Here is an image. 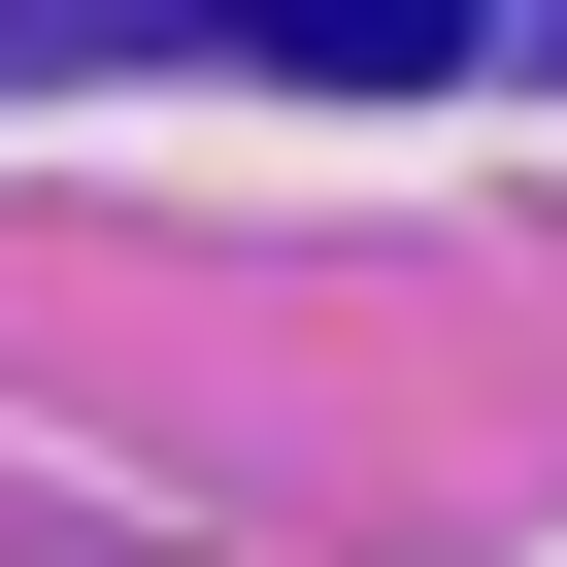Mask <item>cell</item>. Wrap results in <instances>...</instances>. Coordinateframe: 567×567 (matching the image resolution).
<instances>
[{
	"label": "cell",
	"instance_id": "obj_1",
	"mask_svg": "<svg viewBox=\"0 0 567 567\" xmlns=\"http://www.w3.org/2000/svg\"><path fill=\"white\" fill-rule=\"evenodd\" d=\"M200 34H234V68H368V101H401V68L501 34V0H200Z\"/></svg>",
	"mask_w": 567,
	"mask_h": 567
}]
</instances>
